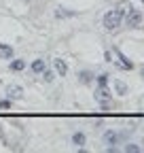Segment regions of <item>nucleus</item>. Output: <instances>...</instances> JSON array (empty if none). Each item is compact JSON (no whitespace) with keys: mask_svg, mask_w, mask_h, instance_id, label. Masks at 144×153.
<instances>
[{"mask_svg":"<svg viewBox=\"0 0 144 153\" xmlns=\"http://www.w3.org/2000/svg\"><path fill=\"white\" fill-rule=\"evenodd\" d=\"M123 15H125V7H117L112 11H108L104 15V30L106 32H115L123 26Z\"/></svg>","mask_w":144,"mask_h":153,"instance_id":"1","label":"nucleus"},{"mask_svg":"<svg viewBox=\"0 0 144 153\" xmlns=\"http://www.w3.org/2000/svg\"><path fill=\"white\" fill-rule=\"evenodd\" d=\"M96 85H98V87H106V85H108V74H106V72H104V74H98Z\"/></svg>","mask_w":144,"mask_h":153,"instance_id":"16","label":"nucleus"},{"mask_svg":"<svg viewBox=\"0 0 144 153\" xmlns=\"http://www.w3.org/2000/svg\"><path fill=\"white\" fill-rule=\"evenodd\" d=\"M40 76H43V81H45V83H53V79H55V72L49 70V68H45V70L40 72Z\"/></svg>","mask_w":144,"mask_h":153,"instance_id":"14","label":"nucleus"},{"mask_svg":"<svg viewBox=\"0 0 144 153\" xmlns=\"http://www.w3.org/2000/svg\"><path fill=\"white\" fill-rule=\"evenodd\" d=\"M9 68L13 70V72H21L24 68H26V60H9Z\"/></svg>","mask_w":144,"mask_h":153,"instance_id":"11","label":"nucleus"},{"mask_svg":"<svg viewBox=\"0 0 144 153\" xmlns=\"http://www.w3.org/2000/svg\"><path fill=\"white\" fill-rule=\"evenodd\" d=\"M115 53H117V57H119V62H117L119 68H123V70H132V68H134V62H132L125 53H121L119 49H115Z\"/></svg>","mask_w":144,"mask_h":153,"instance_id":"5","label":"nucleus"},{"mask_svg":"<svg viewBox=\"0 0 144 153\" xmlns=\"http://www.w3.org/2000/svg\"><path fill=\"white\" fill-rule=\"evenodd\" d=\"M53 66H55V74L57 76H66L68 74V64H66V60H62V57H55V60H53Z\"/></svg>","mask_w":144,"mask_h":153,"instance_id":"7","label":"nucleus"},{"mask_svg":"<svg viewBox=\"0 0 144 153\" xmlns=\"http://www.w3.org/2000/svg\"><path fill=\"white\" fill-rule=\"evenodd\" d=\"M72 145H74L76 149H85V145H87V136L83 132H74L72 134Z\"/></svg>","mask_w":144,"mask_h":153,"instance_id":"9","label":"nucleus"},{"mask_svg":"<svg viewBox=\"0 0 144 153\" xmlns=\"http://www.w3.org/2000/svg\"><path fill=\"white\" fill-rule=\"evenodd\" d=\"M72 15H76V13H74V11H66V9H62V7L55 11V17H57V19H62V17H72Z\"/></svg>","mask_w":144,"mask_h":153,"instance_id":"15","label":"nucleus"},{"mask_svg":"<svg viewBox=\"0 0 144 153\" xmlns=\"http://www.w3.org/2000/svg\"><path fill=\"white\" fill-rule=\"evenodd\" d=\"M123 24L127 28H134V30L142 28V11L129 7V11H125V15H123Z\"/></svg>","mask_w":144,"mask_h":153,"instance_id":"2","label":"nucleus"},{"mask_svg":"<svg viewBox=\"0 0 144 153\" xmlns=\"http://www.w3.org/2000/svg\"><path fill=\"white\" fill-rule=\"evenodd\" d=\"M11 102L13 100H9V98L7 100H0V108H11Z\"/></svg>","mask_w":144,"mask_h":153,"instance_id":"18","label":"nucleus"},{"mask_svg":"<svg viewBox=\"0 0 144 153\" xmlns=\"http://www.w3.org/2000/svg\"><path fill=\"white\" fill-rule=\"evenodd\" d=\"M30 68H32V72L40 74V72L47 68V64H45V60H43V57H38V60H34V62H32V66H30Z\"/></svg>","mask_w":144,"mask_h":153,"instance_id":"13","label":"nucleus"},{"mask_svg":"<svg viewBox=\"0 0 144 153\" xmlns=\"http://www.w3.org/2000/svg\"><path fill=\"white\" fill-rule=\"evenodd\" d=\"M7 98L9 100H21L24 98V89L19 85H9L7 87Z\"/></svg>","mask_w":144,"mask_h":153,"instance_id":"6","label":"nucleus"},{"mask_svg":"<svg viewBox=\"0 0 144 153\" xmlns=\"http://www.w3.org/2000/svg\"><path fill=\"white\" fill-rule=\"evenodd\" d=\"M79 83H83V85H89L96 76H93V72H89V70H79Z\"/></svg>","mask_w":144,"mask_h":153,"instance_id":"10","label":"nucleus"},{"mask_svg":"<svg viewBox=\"0 0 144 153\" xmlns=\"http://www.w3.org/2000/svg\"><path fill=\"white\" fill-rule=\"evenodd\" d=\"M0 57H2V60H11V57H13V47L0 43Z\"/></svg>","mask_w":144,"mask_h":153,"instance_id":"12","label":"nucleus"},{"mask_svg":"<svg viewBox=\"0 0 144 153\" xmlns=\"http://www.w3.org/2000/svg\"><path fill=\"white\" fill-rule=\"evenodd\" d=\"M119 140H121L119 132H115V130H108V132H104V143L108 145V147H106L108 151H117V145H119Z\"/></svg>","mask_w":144,"mask_h":153,"instance_id":"4","label":"nucleus"},{"mask_svg":"<svg viewBox=\"0 0 144 153\" xmlns=\"http://www.w3.org/2000/svg\"><path fill=\"white\" fill-rule=\"evenodd\" d=\"M96 100L100 102V106H102L104 111L110 108L112 94H110V89H108V85H106V87H96Z\"/></svg>","mask_w":144,"mask_h":153,"instance_id":"3","label":"nucleus"},{"mask_svg":"<svg viewBox=\"0 0 144 153\" xmlns=\"http://www.w3.org/2000/svg\"><path fill=\"white\" fill-rule=\"evenodd\" d=\"M24 2H28V4H30V2H36V0H24Z\"/></svg>","mask_w":144,"mask_h":153,"instance_id":"19","label":"nucleus"},{"mask_svg":"<svg viewBox=\"0 0 144 153\" xmlns=\"http://www.w3.org/2000/svg\"><path fill=\"white\" fill-rule=\"evenodd\" d=\"M123 151L125 153H140V147H136L134 143H127V145L123 147Z\"/></svg>","mask_w":144,"mask_h":153,"instance_id":"17","label":"nucleus"},{"mask_svg":"<svg viewBox=\"0 0 144 153\" xmlns=\"http://www.w3.org/2000/svg\"><path fill=\"white\" fill-rule=\"evenodd\" d=\"M112 87H115V94H117V96H127V94H129V85L123 83L121 79H115V81H112Z\"/></svg>","mask_w":144,"mask_h":153,"instance_id":"8","label":"nucleus"}]
</instances>
